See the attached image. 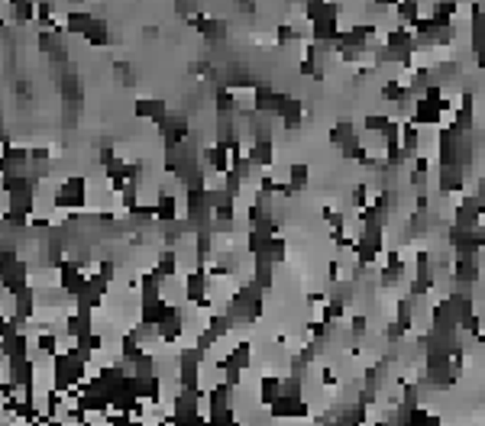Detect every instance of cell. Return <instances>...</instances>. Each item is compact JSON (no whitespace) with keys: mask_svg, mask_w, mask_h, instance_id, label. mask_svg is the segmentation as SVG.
Here are the masks:
<instances>
[{"mask_svg":"<svg viewBox=\"0 0 485 426\" xmlns=\"http://www.w3.org/2000/svg\"><path fill=\"white\" fill-rule=\"evenodd\" d=\"M84 371H88V365H81L68 349L65 352H58L56 359H52V388H58V391L78 388V384L84 381Z\"/></svg>","mask_w":485,"mask_h":426,"instance_id":"cell-1","label":"cell"},{"mask_svg":"<svg viewBox=\"0 0 485 426\" xmlns=\"http://www.w3.org/2000/svg\"><path fill=\"white\" fill-rule=\"evenodd\" d=\"M52 204L56 210H84L88 207V181L84 178H65V181H58V187L52 191Z\"/></svg>","mask_w":485,"mask_h":426,"instance_id":"cell-2","label":"cell"},{"mask_svg":"<svg viewBox=\"0 0 485 426\" xmlns=\"http://www.w3.org/2000/svg\"><path fill=\"white\" fill-rule=\"evenodd\" d=\"M207 352H201L197 346L185 349L178 355V388L188 391H201V365H204Z\"/></svg>","mask_w":485,"mask_h":426,"instance_id":"cell-3","label":"cell"},{"mask_svg":"<svg viewBox=\"0 0 485 426\" xmlns=\"http://www.w3.org/2000/svg\"><path fill=\"white\" fill-rule=\"evenodd\" d=\"M156 133H159V139L165 148H178L181 142L191 139V123H188V117H181V113H168Z\"/></svg>","mask_w":485,"mask_h":426,"instance_id":"cell-4","label":"cell"},{"mask_svg":"<svg viewBox=\"0 0 485 426\" xmlns=\"http://www.w3.org/2000/svg\"><path fill=\"white\" fill-rule=\"evenodd\" d=\"M207 294H211V275H207V265H197L185 278V300L191 307H197Z\"/></svg>","mask_w":485,"mask_h":426,"instance_id":"cell-5","label":"cell"},{"mask_svg":"<svg viewBox=\"0 0 485 426\" xmlns=\"http://www.w3.org/2000/svg\"><path fill=\"white\" fill-rule=\"evenodd\" d=\"M94 333V314H84V310H75L65 316V336L72 343H84L88 336Z\"/></svg>","mask_w":485,"mask_h":426,"instance_id":"cell-6","label":"cell"},{"mask_svg":"<svg viewBox=\"0 0 485 426\" xmlns=\"http://www.w3.org/2000/svg\"><path fill=\"white\" fill-rule=\"evenodd\" d=\"M269 414L272 417H308L311 407H308V400H304V394H281L269 407Z\"/></svg>","mask_w":485,"mask_h":426,"instance_id":"cell-7","label":"cell"},{"mask_svg":"<svg viewBox=\"0 0 485 426\" xmlns=\"http://www.w3.org/2000/svg\"><path fill=\"white\" fill-rule=\"evenodd\" d=\"M33 168V152L26 146H10L3 152V175H29Z\"/></svg>","mask_w":485,"mask_h":426,"instance_id":"cell-8","label":"cell"},{"mask_svg":"<svg viewBox=\"0 0 485 426\" xmlns=\"http://www.w3.org/2000/svg\"><path fill=\"white\" fill-rule=\"evenodd\" d=\"M185 330H188V323H185V314L181 310H172V314L165 316L159 323V343H165V346H175L181 336H185Z\"/></svg>","mask_w":485,"mask_h":426,"instance_id":"cell-9","label":"cell"},{"mask_svg":"<svg viewBox=\"0 0 485 426\" xmlns=\"http://www.w3.org/2000/svg\"><path fill=\"white\" fill-rule=\"evenodd\" d=\"M133 113H136L140 120H149V123L159 126V123L168 117V103L162 101V97H140L136 107H133Z\"/></svg>","mask_w":485,"mask_h":426,"instance_id":"cell-10","label":"cell"},{"mask_svg":"<svg viewBox=\"0 0 485 426\" xmlns=\"http://www.w3.org/2000/svg\"><path fill=\"white\" fill-rule=\"evenodd\" d=\"M181 216H185L181 213V201L172 191H159V197H156V220L172 223V220H181Z\"/></svg>","mask_w":485,"mask_h":426,"instance_id":"cell-11","label":"cell"},{"mask_svg":"<svg viewBox=\"0 0 485 426\" xmlns=\"http://www.w3.org/2000/svg\"><path fill=\"white\" fill-rule=\"evenodd\" d=\"M246 155L252 158L256 168H269L275 162V142L272 139H249L246 142Z\"/></svg>","mask_w":485,"mask_h":426,"instance_id":"cell-12","label":"cell"},{"mask_svg":"<svg viewBox=\"0 0 485 426\" xmlns=\"http://www.w3.org/2000/svg\"><path fill=\"white\" fill-rule=\"evenodd\" d=\"M36 304H39V291L33 284H26L23 291L13 294V314L23 316V320H33V316H36Z\"/></svg>","mask_w":485,"mask_h":426,"instance_id":"cell-13","label":"cell"},{"mask_svg":"<svg viewBox=\"0 0 485 426\" xmlns=\"http://www.w3.org/2000/svg\"><path fill=\"white\" fill-rule=\"evenodd\" d=\"M440 191L443 194H459L463 191V185H466V171H463V165H440Z\"/></svg>","mask_w":485,"mask_h":426,"instance_id":"cell-14","label":"cell"},{"mask_svg":"<svg viewBox=\"0 0 485 426\" xmlns=\"http://www.w3.org/2000/svg\"><path fill=\"white\" fill-rule=\"evenodd\" d=\"M172 310H175V304H168L165 297H156V300H146V304H140V320H142V323L159 326L162 320L172 314Z\"/></svg>","mask_w":485,"mask_h":426,"instance_id":"cell-15","label":"cell"},{"mask_svg":"<svg viewBox=\"0 0 485 426\" xmlns=\"http://www.w3.org/2000/svg\"><path fill=\"white\" fill-rule=\"evenodd\" d=\"M91 23H94L91 10H68V13H65V33H72V36L84 39V33L91 29Z\"/></svg>","mask_w":485,"mask_h":426,"instance_id":"cell-16","label":"cell"},{"mask_svg":"<svg viewBox=\"0 0 485 426\" xmlns=\"http://www.w3.org/2000/svg\"><path fill=\"white\" fill-rule=\"evenodd\" d=\"M104 291H97V287L91 284V278H88V287H84L81 294L75 297V310H84V314H94V310H101L104 307Z\"/></svg>","mask_w":485,"mask_h":426,"instance_id":"cell-17","label":"cell"},{"mask_svg":"<svg viewBox=\"0 0 485 426\" xmlns=\"http://www.w3.org/2000/svg\"><path fill=\"white\" fill-rule=\"evenodd\" d=\"M84 42H88L91 49H107V46H110V26H107V19L94 17L91 29L84 33Z\"/></svg>","mask_w":485,"mask_h":426,"instance_id":"cell-18","label":"cell"},{"mask_svg":"<svg viewBox=\"0 0 485 426\" xmlns=\"http://www.w3.org/2000/svg\"><path fill=\"white\" fill-rule=\"evenodd\" d=\"M285 394V381L275 378V375H265V378L259 381V400L265 404V407H272L275 400Z\"/></svg>","mask_w":485,"mask_h":426,"instance_id":"cell-19","label":"cell"},{"mask_svg":"<svg viewBox=\"0 0 485 426\" xmlns=\"http://www.w3.org/2000/svg\"><path fill=\"white\" fill-rule=\"evenodd\" d=\"M275 262L269 259H252V281L262 287V291H269L272 284H275Z\"/></svg>","mask_w":485,"mask_h":426,"instance_id":"cell-20","label":"cell"},{"mask_svg":"<svg viewBox=\"0 0 485 426\" xmlns=\"http://www.w3.org/2000/svg\"><path fill=\"white\" fill-rule=\"evenodd\" d=\"M142 352H146V343H142L136 333H126V336L120 339V359H123V361H136Z\"/></svg>","mask_w":485,"mask_h":426,"instance_id":"cell-21","label":"cell"},{"mask_svg":"<svg viewBox=\"0 0 485 426\" xmlns=\"http://www.w3.org/2000/svg\"><path fill=\"white\" fill-rule=\"evenodd\" d=\"M156 269H159V275L165 281H175V275H178V255H175V249H172V246H165V249H162V255L156 259Z\"/></svg>","mask_w":485,"mask_h":426,"instance_id":"cell-22","label":"cell"},{"mask_svg":"<svg viewBox=\"0 0 485 426\" xmlns=\"http://www.w3.org/2000/svg\"><path fill=\"white\" fill-rule=\"evenodd\" d=\"M33 346H36V352L46 355V359H56L58 355V336L49 333V330H42V333L33 336Z\"/></svg>","mask_w":485,"mask_h":426,"instance_id":"cell-23","label":"cell"},{"mask_svg":"<svg viewBox=\"0 0 485 426\" xmlns=\"http://www.w3.org/2000/svg\"><path fill=\"white\" fill-rule=\"evenodd\" d=\"M398 19H402V26H414L420 19V0H398V7H395Z\"/></svg>","mask_w":485,"mask_h":426,"instance_id":"cell-24","label":"cell"},{"mask_svg":"<svg viewBox=\"0 0 485 426\" xmlns=\"http://www.w3.org/2000/svg\"><path fill=\"white\" fill-rule=\"evenodd\" d=\"M133 375H136V378H152V375H159V361H156V355H152L149 349L133 361Z\"/></svg>","mask_w":485,"mask_h":426,"instance_id":"cell-25","label":"cell"},{"mask_svg":"<svg viewBox=\"0 0 485 426\" xmlns=\"http://www.w3.org/2000/svg\"><path fill=\"white\" fill-rule=\"evenodd\" d=\"M13 19H17L19 26H29V23H36V0H19L13 3Z\"/></svg>","mask_w":485,"mask_h":426,"instance_id":"cell-26","label":"cell"},{"mask_svg":"<svg viewBox=\"0 0 485 426\" xmlns=\"http://www.w3.org/2000/svg\"><path fill=\"white\" fill-rule=\"evenodd\" d=\"M120 207H123V213H133L136 207H140V181H130V185L123 187L120 194Z\"/></svg>","mask_w":485,"mask_h":426,"instance_id":"cell-27","label":"cell"},{"mask_svg":"<svg viewBox=\"0 0 485 426\" xmlns=\"http://www.w3.org/2000/svg\"><path fill=\"white\" fill-rule=\"evenodd\" d=\"M311 181V168L308 165H301V162H295V165L288 168V185L295 187V191H304Z\"/></svg>","mask_w":485,"mask_h":426,"instance_id":"cell-28","label":"cell"},{"mask_svg":"<svg viewBox=\"0 0 485 426\" xmlns=\"http://www.w3.org/2000/svg\"><path fill=\"white\" fill-rule=\"evenodd\" d=\"M230 359H233L243 371H249L252 368V343H246V339H243V343H236L233 349H230Z\"/></svg>","mask_w":485,"mask_h":426,"instance_id":"cell-29","label":"cell"},{"mask_svg":"<svg viewBox=\"0 0 485 426\" xmlns=\"http://www.w3.org/2000/svg\"><path fill=\"white\" fill-rule=\"evenodd\" d=\"M265 259L269 262H275V265H279V262H285L288 259V242H285V236H272L269 239V252H265Z\"/></svg>","mask_w":485,"mask_h":426,"instance_id":"cell-30","label":"cell"},{"mask_svg":"<svg viewBox=\"0 0 485 426\" xmlns=\"http://www.w3.org/2000/svg\"><path fill=\"white\" fill-rule=\"evenodd\" d=\"M395 323L402 326L404 333H408L411 326H414V314H411V300H398V314H395Z\"/></svg>","mask_w":485,"mask_h":426,"instance_id":"cell-31","label":"cell"},{"mask_svg":"<svg viewBox=\"0 0 485 426\" xmlns=\"http://www.w3.org/2000/svg\"><path fill=\"white\" fill-rule=\"evenodd\" d=\"M113 78H117V81H120L123 87H133V84H136L130 62H113Z\"/></svg>","mask_w":485,"mask_h":426,"instance_id":"cell-32","label":"cell"},{"mask_svg":"<svg viewBox=\"0 0 485 426\" xmlns=\"http://www.w3.org/2000/svg\"><path fill=\"white\" fill-rule=\"evenodd\" d=\"M408 423L411 426H418V423H427V426H434V423H440V417L437 414H430V410H420V407H414L408 414Z\"/></svg>","mask_w":485,"mask_h":426,"instance_id":"cell-33","label":"cell"},{"mask_svg":"<svg viewBox=\"0 0 485 426\" xmlns=\"http://www.w3.org/2000/svg\"><path fill=\"white\" fill-rule=\"evenodd\" d=\"M113 158H117V148H113L110 142H104V146L97 148V165H101V171H104L107 165H110Z\"/></svg>","mask_w":485,"mask_h":426,"instance_id":"cell-34","label":"cell"},{"mask_svg":"<svg viewBox=\"0 0 485 426\" xmlns=\"http://www.w3.org/2000/svg\"><path fill=\"white\" fill-rule=\"evenodd\" d=\"M94 271H97L101 278H107L110 284H113V278H117V265H113L110 259H97V269H94Z\"/></svg>","mask_w":485,"mask_h":426,"instance_id":"cell-35","label":"cell"},{"mask_svg":"<svg viewBox=\"0 0 485 426\" xmlns=\"http://www.w3.org/2000/svg\"><path fill=\"white\" fill-rule=\"evenodd\" d=\"M350 326H353V336H356V339H363V336H365V316H363V314H356L353 320H350Z\"/></svg>","mask_w":485,"mask_h":426,"instance_id":"cell-36","label":"cell"},{"mask_svg":"<svg viewBox=\"0 0 485 426\" xmlns=\"http://www.w3.org/2000/svg\"><path fill=\"white\" fill-rule=\"evenodd\" d=\"M33 152V162H49V148L46 146H36V148H29Z\"/></svg>","mask_w":485,"mask_h":426,"instance_id":"cell-37","label":"cell"}]
</instances>
